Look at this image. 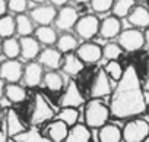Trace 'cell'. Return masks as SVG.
Returning a JSON list of instances; mask_svg holds the SVG:
<instances>
[{
	"label": "cell",
	"mask_w": 149,
	"mask_h": 142,
	"mask_svg": "<svg viewBox=\"0 0 149 142\" xmlns=\"http://www.w3.org/2000/svg\"><path fill=\"white\" fill-rule=\"evenodd\" d=\"M124 142H143L149 136V122L142 117H133L121 129Z\"/></svg>",
	"instance_id": "3"
},
{
	"label": "cell",
	"mask_w": 149,
	"mask_h": 142,
	"mask_svg": "<svg viewBox=\"0 0 149 142\" xmlns=\"http://www.w3.org/2000/svg\"><path fill=\"white\" fill-rule=\"evenodd\" d=\"M5 97L12 104H19L26 98V90L19 84H6L5 87Z\"/></svg>",
	"instance_id": "27"
},
{
	"label": "cell",
	"mask_w": 149,
	"mask_h": 142,
	"mask_svg": "<svg viewBox=\"0 0 149 142\" xmlns=\"http://www.w3.org/2000/svg\"><path fill=\"white\" fill-rule=\"evenodd\" d=\"M121 19L116 18L114 15L105 16L101 22H100V31L98 35L104 40H113L117 38L118 34L121 32Z\"/></svg>",
	"instance_id": "15"
},
{
	"label": "cell",
	"mask_w": 149,
	"mask_h": 142,
	"mask_svg": "<svg viewBox=\"0 0 149 142\" xmlns=\"http://www.w3.org/2000/svg\"><path fill=\"white\" fill-rule=\"evenodd\" d=\"M91 129L85 123H76L74 126L69 127V133L64 142H91Z\"/></svg>",
	"instance_id": "21"
},
{
	"label": "cell",
	"mask_w": 149,
	"mask_h": 142,
	"mask_svg": "<svg viewBox=\"0 0 149 142\" xmlns=\"http://www.w3.org/2000/svg\"><path fill=\"white\" fill-rule=\"evenodd\" d=\"M85 103V98L76 84V81H69L60 100H58V106L60 108H64V107H70V108H78L81 107L82 104Z\"/></svg>",
	"instance_id": "9"
},
{
	"label": "cell",
	"mask_w": 149,
	"mask_h": 142,
	"mask_svg": "<svg viewBox=\"0 0 149 142\" xmlns=\"http://www.w3.org/2000/svg\"><path fill=\"white\" fill-rule=\"evenodd\" d=\"M15 24H16V34L19 37H29L35 31V24L26 13H21L15 16Z\"/></svg>",
	"instance_id": "25"
},
{
	"label": "cell",
	"mask_w": 149,
	"mask_h": 142,
	"mask_svg": "<svg viewBox=\"0 0 149 142\" xmlns=\"http://www.w3.org/2000/svg\"><path fill=\"white\" fill-rule=\"evenodd\" d=\"M56 15H57V9L53 5H47V3L37 5L29 12V18L38 27H48V25L54 24Z\"/></svg>",
	"instance_id": "11"
},
{
	"label": "cell",
	"mask_w": 149,
	"mask_h": 142,
	"mask_svg": "<svg viewBox=\"0 0 149 142\" xmlns=\"http://www.w3.org/2000/svg\"><path fill=\"white\" fill-rule=\"evenodd\" d=\"M19 44H21V57L26 62H34L40 51H41V44L35 40L34 35L29 37H21L19 38Z\"/></svg>",
	"instance_id": "17"
},
{
	"label": "cell",
	"mask_w": 149,
	"mask_h": 142,
	"mask_svg": "<svg viewBox=\"0 0 149 142\" xmlns=\"http://www.w3.org/2000/svg\"><path fill=\"white\" fill-rule=\"evenodd\" d=\"M126 19L132 25V28L148 29L149 28V9L143 5H136L130 10V13L127 15Z\"/></svg>",
	"instance_id": "16"
},
{
	"label": "cell",
	"mask_w": 149,
	"mask_h": 142,
	"mask_svg": "<svg viewBox=\"0 0 149 142\" xmlns=\"http://www.w3.org/2000/svg\"><path fill=\"white\" fill-rule=\"evenodd\" d=\"M79 47V41L78 37L73 35L70 32H63L61 35H58L57 43H56V48L61 53V54H69L76 51V48Z\"/></svg>",
	"instance_id": "24"
},
{
	"label": "cell",
	"mask_w": 149,
	"mask_h": 142,
	"mask_svg": "<svg viewBox=\"0 0 149 142\" xmlns=\"http://www.w3.org/2000/svg\"><path fill=\"white\" fill-rule=\"evenodd\" d=\"M110 114L116 119H133L146 113L145 91L134 64L124 67V73L110 95Z\"/></svg>",
	"instance_id": "1"
},
{
	"label": "cell",
	"mask_w": 149,
	"mask_h": 142,
	"mask_svg": "<svg viewBox=\"0 0 149 142\" xmlns=\"http://www.w3.org/2000/svg\"><path fill=\"white\" fill-rule=\"evenodd\" d=\"M44 67L37 62H28L25 66H24V75H22V79H24V84L29 88H35L38 85L42 84V78H44Z\"/></svg>",
	"instance_id": "13"
},
{
	"label": "cell",
	"mask_w": 149,
	"mask_h": 142,
	"mask_svg": "<svg viewBox=\"0 0 149 142\" xmlns=\"http://www.w3.org/2000/svg\"><path fill=\"white\" fill-rule=\"evenodd\" d=\"M16 34V24H15V16L12 15H3L0 16V38H10Z\"/></svg>",
	"instance_id": "30"
},
{
	"label": "cell",
	"mask_w": 149,
	"mask_h": 142,
	"mask_svg": "<svg viewBox=\"0 0 149 142\" xmlns=\"http://www.w3.org/2000/svg\"><path fill=\"white\" fill-rule=\"evenodd\" d=\"M56 117V111L54 108L50 106V103L47 101V98L37 92L35 97H34V108H32V113H31V126H38V125H44L47 122H51L54 120Z\"/></svg>",
	"instance_id": "4"
},
{
	"label": "cell",
	"mask_w": 149,
	"mask_h": 142,
	"mask_svg": "<svg viewBox=\"0 0 149 142\" xmlns=\"http://www.w3.org/2000/svg\"><path fill=\"white\" fill-rule=\"evenodd\" d=\"M110 117H111L110 107L101 98H91L85 104L84 119H85V125L89 129H100V127H102L104 125L108 123Z\"/></svg>",
	"instance_id": "2"
},
{
	"label": "cell",
	"mask_w": 149,
	"mask_h": 142,
	"mask_svg": "<svg viewBox=\"0 0 149 142\" xmlns=\"http://www.w3.org/2000/svg\"><path fill=\"white\" fill-rule=\"evenodd\" d=\"M2 54L6 59H10V60L21 57V44H19V40L15 38V37L5 38L2 41Z\"/></svg>",
	"instance_id": "29"
},
{
	"label": "cell",
	"mask_w": 149,
	"mask_h": 142,
	"mask_svg": "<svg viewBox=\"0 0 149 142\" xmlns=\"http://www.w3.org/2000/svg\"><path fill=\"white\" fill-rule=\"evenodd\" d=\"M45 136L51 141V142H64L66 141V136L69 133V126H66L63 122L54 119L51 122H48V125L45 126V130H44Z\"/></svg>",
	"instance_id": "20"
},
{
	"label": "cell",
	"mask_w": 149,
	"mask_h": 142,
	"mask_svg": "<svg viewBox=\"0 0 149 142\" xmlns=\"http://www.w3.org/2000/svg\"><path fill=\"white\" fill-rule=\"evenodd\" d=\"M28 2H32L35 5H44L45 2H48V0H28Z\"/></svg>",
	"instance_id": "42"
},
{
	"label": "cell",
	"mask_w": 149,
	"mask_h": 142,
	"mask_svg": "<svg viewBox=\"0 0 149 142\" xmlns=\"http://www.w3.org/2000/svg\"><path fill=\"white\" fill-rule=\"evenodd\" d=\"M142 88H143L145 92H149V66H148V70H146L145 78L142 79Z\"/></svg>",
	"instance_id": "37"
},
{
	"label": "cell",
	"mask_w": 149,
	"mask_h": 142,
	"mask_svg": "<svg viewBox=\"0 0 149 142\" xmlns=\"http://www.w3.org/2000/svg\"><path fill=\"white\" fill-rule=\"evenodd\" d=\"M2 41H3V40L0 38V54H2Z\"/></svg>",
	"instance_id": "44"
},
{
	"label": "cell",
	"mask_w": 149,
	"mask_h": 142,
	"mask_svg": "<svg viewBox=\"0 0 149 142\" xmlns=\"http://www.w3.org/2000/svg\"><path fill=\"white\" fill-rule=\"evenodd\" d=\"M113 92V87H111V79L108 78V75L105 73V70L101 67L98 69V72L95 73L91 88H89V95L91 98H104L111 95Z\"/></svg>",
	"instance_id": "10"
},
{
	"label": "cell",
	"mask_w": 149,
	"mask_h": 142,
	"mask_svg": "<svg viewBox=\"0 0 149 142\" xmlns=\"http://www.w3.org/2000/svg\"><path fill=\"white\" fill-rule=\"evenodd\" d=\"M146 113H148V116H149V103H148V106H146Z\"/></svg>",
	"instance_id": "45"
},
{
	"label": "cell",
	"mask_w": 149,
	"mask_h": 142,
	"mask_svg": "<svg viewBox=\"0 0 149 142\" xmlns=\"http://www.w3.org/2000/svg\"><path fill=\"white\" fill-rule=\"evenodd\" d=\"M117 44L123 48V51L134 53L145 47V35L142 29L137 28H127L121 29L117 37Z\"/></svg>",
	"instance_id": "5"
},
{
	"label": "cell",
	"mask_w": 149,
	"mask_h": 142,
	"mask_svg": "<svg viewBox=\"0 0 149 142\" xmlns=\"http://www.w3.org/2000/svg\"><path fill=\"white\" fill-rule=\"evenodd\" d=\"M137 2H149V0H137Z\"/></svg>",
	"instance_id": "47"
},
{
	"label": "cell",
	"mask_w": 149,
	"mask_h": 142,
	"mask_svg": "<svg viewBox=\"0 0 149 142\" xmlns=\"http://www.w3.org/2000/svg\"><path fill=\"white\" fill-rule=\"evenodd\" d=\"M50 5H53L54 8H63L69 3V0H48Z\"/></svg>",
	"instance_id": "38"
},
{
	"label": "cell",
	"mask_w": 149,
	"mask_h": 142,
	"mask_svg": "<svg viewBox=\"0 0 149 142\" xmlns=\"http://www.w3.org/2000/svg\"><path fill=\"white\" fill-rule=\"evenodd\" d=\"M61 60H63V54L56 48V47H45L44 50L40 51L37 62L48 70H57L61 66Z\"/></svg>",
	"instance_id": "14"
},
{
	"label": "cell",
	"mask_w": 149,
	"mask_h": 142,
	"mask_svg": "<svg viewBox=\"0 0 149 142\" xmlns=\"http://www.w3.org/2000/svg\"><path fill=\"white\" fill-rule=\"evenodd\" d=\"M34 37H35V40L40 44H42L45 47L56 45L57 38H58L56 28H53L51 25H48V27H37L35 31H34Z\"/></svg>",
	"instance_id": "22"
},
{
	"label": "cell",
	"mask_w": 149,
	"mask_h": 142,
	"mask_svg": "<svg viewBox=\"0 0 149 142\" xmlns=\"http://www.w3.org/2000/svg\"><path fill=\"white\" fill-rule=\"evenodd\" d=\"M74 3H79V5H84V3H89L91 0H73Z\"/></svg>",
	"instance_id": "43"
},
{
	"label": "cell",
	"mask_w": 149,
	"mask_h": 142,
	"mask_svg": "<svg viewBox=\"0 0 149 142\" xmlns=\"http://www.w3.org/2000/svg\"><path fill=\"white\" fill-rule=\"evenodd\" d=\"M134 6H136V0H114L111 12L116 18L123 19V18H127V15Z\"/></svg>",
	"instance_id": "31"
},
{
	"label": "cell",
	"mask_w": 149,
	"mask_h": 142,
	"mask_svg": "<svg viewBox=\"0 0 149 142\" xmlns=\"http://www.w3.org/2000/svg\"><path fill=\"white\" fill-rule=\"evenodd\" d=\"M102 69L105 70V73L108 75V78L111 81H116V82H118L121 79L123 73H124V67L121 66V63L118 60H110V62H107Z\"/></svg>",
	"instance_id": "33"
},
{
	"label": "cell",
	"mask_w": 149,
	"mask_h": 142,
	"mask_svg": "<svg viewBox=\"0 0 149 142\" xmlns=\"http://www.w3.org/2000/svg\"><path fill=\"white\" fill-rule=\"evenodd\" d=\"M74 53L82 60L84 64H94L102 59V47L92 41H85L79 44Z\"/></svg>",
	"instance_id": "12"
},
{
	"label": "cell",
	"mask_w": 149,
	"mask_h": 142,
	"mask_svg": "<svg viewBox=\"0 0 149 142\" xmlns=\"http://www.w3.org/2000/svg\"><path fill=\"white\" fill-rule=\"evenodd\" d=\"M100 19L97 15L94 13H89V15H84V16H79L76 25H74V32L76 35L85 41H91L95 35H98V31H100Z\"/></svg>",
	"instance_id": "6"
},
{
	"label": "cell",
	"mask_w": 149,
	"mask_h": 142,
	"mask_svg": "<svg viewBox=\"0 0 149 142\" xmlns=\"http://www.w3.org/2000/svg\"><path fill=\"white\" fill-rule=\"evenodd\" d=\"M5 87H6V82L3 79H0V98L5 97Z\"/></svg>",
	"instance_id": "41"
},
{
	"label": "cell",
	"mask_w": 149,
	"mask_h": 142,
	"mask_svg": "<svg viewBox=\"0 0 149 142\" xmlns=\"http://www.w3.org/2000/svg\"><path fill=\"white\" fill-rule=\"evenodd\" d=\"M89 5L95 13H107L113 9L114 0H91Z\"/></svg>",
	"instance_id": "35"
},
{
	"label": "cell",
	"mask_w": 149,
	"mask_h": 142,
	"mask_svg": "<svg viewBox=\"0 0 149 142\" xmlns=\"http://www.w3.org/2000/svg\"><path fill=\"white\" fill-rule=\"evenodd\" d=\"M143 35H145V47H146V50L149 51V28H148V29H145Z\"/></svg>",
	"instance_id": "40"
},
{
	"label": "cell",
	"mask_w": 149,
	"mask_h": 142,
	"mask_svg": "<svg viewBox=\"0 0 149 142\" xmlns=\"http://www.w3.org/2000/svg\"><path fill=\"white\" fill-rule=\"evenodd\" d=\"M84 67H85V64L76 56V53L63 54V60H61L60 69L63 70V73H66L67 76H76V75H79L84 70Z\"/></svg>",
	"instance_id": "18"
},
{
	"label": "cell",
	"mask_w": 149,
	"mask_h": 142,
	"mask_svg": "<svg viewBox=\"0 0 149 142\" xmlns=\"http://www.w3.org/2000/svg\"><path fill=\"white\" fill-rule=\"evenodd\" d=\"M8 3V10H10L15 15L25 13L28 9V0H6Z\"/></svg>",
	"instance_id": "36"
},
{
	"label": "cell",
	"mask_w": 149,
	"mask_h": 142,
	"mask_svg": "<svg viewBox=\"0 0 149 142\" xmlns=\"http://www.w3.org/2000/svg\"><path fill=\"white\" fill-rule=\"evenodd\" d=\"M15 142H51L38 127L32 126L29 129H26L25 132H22L21 135L13 138Z\"/></svg>",
	"instance_id": "28"
},
{
	"label": "cell",
	"mask_w": 149,
	"mask_h": 142,
	"mask_svg": "<svg viewBox=\"0 0 149 142\" xmlns=\"http://www.w3.org/2000/svg\"><path fill=\"white\" fill-rule=\"evenodd\" d=\"M8 13V3L6 0H0V16H3Z\"/></svg>",
	"instance_id": "39"
},
{
	"label": "cell",
	"mask_w": 149,
	"mask_h": 142,
	"mask_svg": "<svg viewBox=\"0 0 149 142\" xmlns=\"http://www.w3.org/2000/svg\"><path fill=\"white\" fill-rule=\"evenodd\" d=\"M24 75V64L19 59H6L0 63V79L6 84H19Z\"/></svg>",
	"instance_id": "8"
},
{
	"label": "cell",
	"mask_w": 149,
	"mask_h": 142,
	"mask_svg": "<svg viewBox=\"0 0 149 142\" xmlns=\"http://www.w3.org/2000/svg\"><path fill=\"white\" fill-rule=\"evenodd\" d=\"M54 119H57V120L63 122L66 126L72 127V126L76 125L78 120H79V111H78V108L64 107V108H60V110H58V113L56 114Z\"/></svg>",
	"instance_id": "32"
},
{
	"label": "cell",
	"mask_w": 149,
	"mask_h": 142,
	"mask_svg": "<svg viewBox=\"0 0 149 142\" xmlns=\"http://www.w3.org/2000/svg\"><path fill=\"white\" fill-rule=\"evenodd\" d=\"M143 142H149V136H148V138H146V139H145Z\"/></svg>",
	"instance_id": "46"
},
{
	"label": "cell",
	"mask_w": 149,
	"mask_h": 142,
	"mask_svg": "<svg viewBox=\"0 0 149 142\" xmlns=\"http://www.w3.org/2000/svg\"><path fill=\"white\" fill-rule=\"evenodd\" d=\"M5 125H6V135H8L9 138H12V139L26 130V127H25L24 122L21 120L19 114H18L15 110H12V108H9V110L6 111Z\"/></svg>",
	"instance_id": "19"
},
{
	"label": "cell",
	"mask_w": 149,
	"mask_h": 142,
	"mask_svg": "<svg viewBox=\"0 0 149 142\" xmlns=\"http://www.w3.org/2000/svg\"><path fill=\"white\" fill-rule=\"evenodd\" d=\"M79 12L76 10V8L73 6H63L57 10V15H56V19H54V27H56V31H61V32H69L70 29L74 28L78 19H79Z\"/></svg>",
	"instance_id": "7"
},
{
	"label": "cell",
	"mask_w": 149,
	"mask_h": 142,
	"mask_svg": "<svg viewBox=\"0 0 149 142\" xmlns=\"http://www.w3.org/2000/svg\"><path fill=\"white\" fill-rule=\"evenodd\" d=\"M42 84L51 92H60L64 87L63 76L57 72V70H48V72H45L44 78H42Z\"/></svg>",
	"instance_id": "26"
},
{
	"label": "cell",
	"mask_w": 149,
	"mask_h": 142,
	"mask_svg": "<svg viewBox=\"0 0 149 142\" xmlns=\"http://www.w3.org/2000/svg\"><path fill=\"white\" fill-rule=\"evenodd\" d=\"M123 53H124L123 48L117 43H107L102 47V59H105L107 62H110V60H118Z\"/></svg>",
	"instance_id": "34"
},
{
	"label": "cell",
	"mask_w": 149,
	"mask_h": 142,
	"mask_svg": "<svg viewBox=\"0 0 149 142\" xmlns=\"http://www.w3.org/2000/svg\"><path fill=\"white\" fill-rule=\"evenodd\" d=\"M121 129L117 125L107 123L98 129V142H121Z\"/></svg>",
	"instance_id": "23"
}]
</instances>
